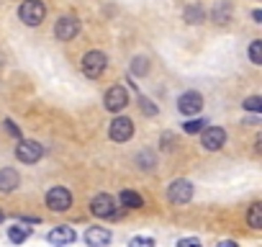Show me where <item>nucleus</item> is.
Masks as SVG:
<instances>
[{
	"label": "nucleus",
	"instance_id": "5",
	"mask_svg": "<svg viewBox=\"0 0 262 247\" xmlns=\"http://www.w3.org/2000/svg\"><path fill=\"white\" fill-rule=\"evenodd\" d=\"M103 103H105V108H108L111 113L123 111V108L128 106V93H126V88H123V85H113V88H108Z\"/></svg>",
	"mask_w": 262,
	"mask_h": 247
},
{
	"label": "nucleus",
	"instance_id": "28",
	"mask_svg": "<svg viewBox=\"0 0 262 247\" xmlns=\"http://www.w3.org/2000/svg\"><path fill=\"white\" fill-rule=\"evenodd\" d=\"M219 247H239V244L231 242V239H224V242H219Z\"/></svg>",
	"mask_w": 262,
	"mask_h": 247
},
{
	"label": "nucleus",
	"instance_id": "11",
	"mask_svg": "<svg viewBox=\"0 0 262 247\" xmlns=\"http://www.w3.org/2000/svg\"><path fill=\"white\" fill-rule=\"evenodd\" d=\"M201 142H203V147H206L208 152H216V150H221V147L226 145V132H224L221 127H206Z\"/></svg>",
	"mask_w": 262,
	"mask_h": 247
},
{
	"label": "nucleus",
	"instance_id": "1",
	"mask_svg": "<svg viewBox=\"0 0 262 247\" xmlns=\"http://www.w3.org/2000/svg\"><path fill=\"white\" fill-rule=\"evenodd\" d=\"M18 16L26 26H39L47 16V6L41 3V0H24L21 8H18Z\"/></svg>",
	"mask_w": 262,
	"mask_h": 247
},
{
	"label": "nucleus",
	"instance_id": "25",
	"mask_svg": "<svg viewBox=\"0 0 262 247\" xmlns=\"http://www.w3.org/2000/svg\"><path fill=\"white\" fill-rule=\"evenodd\" d=\"M213 18H216L219 24H224V21L229 18V6H224V8H221V6H216V11H213Z\"/></svg>",
	"mask_w": 262,
	"mask_h": 247
},
{
	"label": "nucleus",
	"instance_id": "21",
	"mask_svg": "<svg viewBox=\"0 0 262 247\" xmlns=\"http://www.w3.org/2000/svg\"><path fill=\"white\" fill-rule=\"evenodd\" d=\"M242 106H244L247 111H252V113H262V98H259V95H252V98H247Z\"/></svg>",
	"mask_w": 262,
	"mask_h": 247
},
{
	"label": "nucleus",
	"instance_id": "14",
	"mask_svg": "<svg viewBox=\"0 0 262 247\" xmlns=\"http://www.w3.org/2000/svg\"><path fill=\"white\" fill-rule=\"evenodd\" d=\"M18 183H21V178H18V173L13 168H3V170H0V191H3V193H11Z\"/></svg>",
	"mask_w": 262,
	"mask_h": 247
},
{
	"label": "nucleus",
	"instance_id": "20",
	"mask_svg": "<svg viewBox=\"0 0 262 247\" xmlns=\"http://www.w3.org/2000/svg\"><path fill=\"white\" fill-rule=\"evenodd\" d=\"M249 59H252V65H262V42H259V39L252 42V47H249Z\"/></svg>",
	"mask_w": 262,
	"mask_h": 247
},
{
	"label": "nucleus",
	"instance_id": "27",
	"mask_svg": "<svg viewBox=\"0 0 262 247\" xmlns=\"http://www.w3.org/2000/svg\"><path fill=\"white\" fill-rule=\"evenodd\" d=\"M6 129H8V132H11V134H13V137H16V139H21V129H18V127H16V123H13V121H11V118H8V121H6Z\"/></svg>",
	"mask_w": 262,
	"mask_h": 247
},
{
	"label": "nucleus",
	"instance_id": "4",
	"mask_svg": "<svg viewBox=\"0 0 262 247\" xmlns=\"http://www.w3.org/2000/svg\"><path fill=\"white\" fill-rule=\"evenodd\" d=\"M131 134H134V123H131V118H126V116H118V118H113L111 121V129H108V137L113 139V142H128L131 139Z\"/></svg>",
	"mask_w": 262,
	"mask_h": 247
},
{
	"label": "nucleus",
	"instance_id": "7",
	"mask_svg": "<svg viewBox=\"0 0 262 247\" xmlns=\"http://www.w3.org/2000/svg\"><path fill=\"white\" fill-rule=\"evenodd\" d=\"M41 155H44V147H41L39 142H31V139H24V142L16 147V157H18L21 162H26V165L39 162Z\"/></svg>",
	"mask_w": 262,
	"mask_h": 247
},
{
	"label": "nucleus",
	"instance_id": "22",
	"mask_svg": "<svg viewBox=\"0 0 262 247\" xmlns=\"http://www.w3.org/2000/svg\"><path fill=\"white\" fill-rule=\"evenodd\" d=\"M147 70H149V65H147L144 57H137L134 62H131V72L134 75H147Z\"/></svg>",
	"mask_w": 262,
	"mask_h": 247
},
{
	"label": "nucleus",
	"instance_id": "2",
	"mask_svg": "<svg viewBox=\"0 0 262 247\" xmlns=\"http://www.w3.org/2000/svg\"><path fill=\"white\" fill-rule=\"evenodd\" d=\"M105 67H108V57H105L103 52H98V49H93V52H88V54L82 57V72H85L90 80L100 77V75L105 72Z\"/></svg>",
	"mask_w": 262,
	"mask_h": 247
},
{
	"label": "nucleus",
	"instance_id": "23",
	"mask_svg": "<svg viewBox=\"0 0 262 247\" xmlns=\"http://www.w3.org/2000/svg\"><path fill=\"white\" fill-rule=\"evenodd\" d=\"M128 247H155V239L152 237H134L128 242Z\"/></svg>",
	"mask_w": 262,
	"mask_h": 247
},
{
	"label": "nucleus",
	"instance_id": "12",
	"mask_svg": "<svg viewBox=\"0 0 262 247\" xmlns=\"http://www.w3.org/2000/svg\"><path fill=\"white\" fill-rule=\"evenodd\" d=\"M54 247H67V244H72L75 239H77V234H75V229L72 227H57V229H52L49 232V237H47Z\"/></svg>",
	"mask_w": 262,
	"mask_h": 247
},
{
	"label": "nucleus",
	"instance_id": "18",
	"mask_svg": "<svg viewBox=\"0 0 262 247\" xmlns=\"http://www.w3.org/2000/svg\"><path fill=\"white\" fill-rule=\"evenodd\" d=\"M206 123H208L206 118H190V121H185V123H183V129H185L188 134H198V132H203V129H206Z\"/></svg>",
	"mask_w": 262,
	"mask_h": 247
},
{
	"label": "nucleus",
	"instance_id": "9",
	"mask_svg": "<svg viewBox=\"0 0 262 247\" xmlns=\"http://www.w3.org/2000/svg\"><path fill=\"white\" fill-rule=\"evenodd\" d=\"M77 34H80V21L72 18V16L59 18L57 26H54V36H57L59 42H70V39H75Z\"/></svg>",
	"mask_w": 262,
	"mask_h": 247
},
{
	"label": "nucleus",
	"instance_id": "6",
	"mask_svg": "<svg viewBox=\"0 0 262 247\" xmlns=\"http://www.w3.org/2000/svg\"><path fill=\"white\" fill-rule=\"evenodd\" d=\"M47 206L52 211H67L72 206V193L62 186H54L49 193H47Z\"/></svg>",
	"mask_w": 262,
	"mask_h": 247
},
{
	"label": "nucleus",
	"instance_id": "16",
	"mask_svg": "<svg viewBox=\"0 0 262 247\" xmlns=\"http://www.w3.org/2000/svg\"><path fill=\"white\" fill-rule=\"evenodd\" d=\"M29 234H31V229H29V227H21V224H16V227H11V229H8V239H11V242H16V244L26 242V239H29Z\"/></svg>",
	"mask_w": 262,
	"mask_h": 247
},
{
	"label": "nucleus",
	"instance_id": "13",
	"mask_svg": "<svg viewBox=\"0 0 262 247\" xmlns=\"http://www.w3.org/2000/svg\"><path fill=\"white\" fill-rule=\"evenodd\" d=\"M85 242H88V247H105L111 242V232L103 227H90L85 232Z\"/></svg>",
	"mask_w": 262,
	"mask_h": 247
},
{
	"label": "nucleus",
	"instance_id": "8",
	"mask_svg": "<svg viewBox=\"0 0 262 247\" xmlns=\"http://www.w3.org/2000/svg\"><path fill=\"white\" fill-rule=\"evenodd\" d=\"M201 108H203V95L195 93V90H188V93H183V95L178 98V111H180L183 116H193V113H198Z\"/></svg>",
	"mask_w": 262,
	"mask_h": 247
},
{
	"label": "nucleus",
	"instance_id": "19",
	"mask_svg": "<svg viewBox=\"0 0 262 247\" xmlns=\"http://www.w3.org/2000/svg\"><path fill=\"white\" fill-rule=\"evenodd\" d=\"M185 21H188V24H201V21H203V8H201V6L185 8Z\"/></svg>",
	"mask_w": 262,
	"mask_h": 247
},
{
	"label": "nucleus",
	"instance_id": "3",
	"mask_svg": "<svg viewBox=\"0 0 262 247\" xmlns=\"http://www.w3.org/2000/svg\"><path fill=\"white\" fill-rule=\"evenodd\" d=\"M167 198H170V203H175V206L188 203V201L193 198V183H190V180H185V178L172 180V183H170V188H167Z\"/></svg>",
	"mask_w": 262,
	"mask_h": 247
},
{
	"label": "nucleus",
	"instance_id": "30",
	"mask_svg": "<svg viewBox=\"0 0 262 247\" xmlns=\"http://www.w3.org/2000/svg\"><path fill=\"white\" fill-rule=\"evenodd\" d=\"M0 221H3V211H0Z\"/></svg>",
	"mask_w": 262,
	"mask_h": 247
},
{
	"label": "nucleus",
	"instance_id": "15",
	"mask_svg": "<svg viewBox=\"0 0 262 247\" xmlns=\"http://www.w3.org/2000/svg\"><path fill=\"white\" fill-rule=\"evenodd\" d=\"M121 206H126V209H139V206H144V198H142L139 193H134V191H121Z\"/></svg>",
	"mask_w": 262,
	"mask_h": 247
},
{
	"label": "nucleus",
	"instance_id": "29",
	"mask_svg": "<svg viewBox=\"0 0 262 247\" xmlns=\"http://www.w3.org/2000/svg\"><path fill=\"white\" fill-rule=\"evenodd\" d=\"M252 18H254V24H262V11H254Z\"/></svg>",
	"mask_w": 262,
	"mask_h": 247
},
{
	"label": "nucleus",
	"instance_id": "26",
	"mask_svg": "<svg viewBox=\"0 0 262 247\" xmlns=\"http://www.w3.org/2000/svg\"><path fill=\"white\" fill-rule=\"evenodd\" d=\"M178 247H203V244H201V239H195V237H185V239L178 242Z\"/></svg>",
	"mask_w": 262,
	"mask_h": 247
},
{
	"label": "nucleus",
	"instance_id": "17",
	"mask_svg": "<svg viewBox=\"0 0 262 247\" xmlns=\"http://www.w3.org/2000/svg\"><path fill=\"white\" fill-rule=\"evenodd\" d=\"M247 221L252 229H262V203H252L249 214H247Z\"/></svg>",
	"mask_w": 262,
	"mask_h": 247
},
{
	"label": "nucleus",
	"instance_id": "24",
	"mask_svg": "<svg viewBox=\"0 0 262 247\" xmlns=\"http://www.w3.org/2000/svg\"><path fill=\"white\" fill-rule=\"evenodd\" d=\"M139 103H142V111H144L147 116H155V113H157V106H152V100H149V98L139 95Z\"/></svg>",
	"mask_w": 262,
	"mask_h": 247
},
{
	"label": "nucleus",
	"instance_id": "10",
	"mask_svg": "<svg viewBox=\"0 0 262 247\" xmlns=\"http://www.w3.org/2000/svg\"><path fill=\"white\" fill-rule=\"evenodd\" d=\"M90 211H93L98 219H111V216H116L113 198H111L108 193H98V196L90 201Z\"/></svg>",
	"mask_w": 262,
	"mask_h": 247
}]
</instances>
